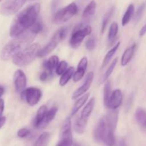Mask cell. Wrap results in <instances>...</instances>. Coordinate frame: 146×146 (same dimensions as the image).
<instances>
[{
	"instance_id": "cell-21",
	"label": "cell",
	"mask_w": 146,
	"mask_h": 146,
	"mask_svg": "<svg viewBox=\"0 0 146 146\" xmlns=\"http://www.w3.org/2000/svg\"><path fill=\"white\" fill-rule=\"evenodd\" d=\"M94 105H95V98H92L88 103H87V104L85 106L84 109L82 110L81 113V116L80 117L82 118H84V119L88 120V117L90 116L93 109H94Z\"/></svg>"
},
{
	"instance_id": "cell-26",
	"label": "cell",
	"mask_w": 146,
	"mask_h": 146,
	"mask_svg": "<svg viewBox=\"0 0 146 146\" xmlns=\"http://www.w3.org/2000/svg\"><path fill=\"white\" fill-rule=\"evenodd\" d=\"M51 138L49 133L44 132L39 135L33 146H47Z\"/></svg>"
},
{
	"instance_id": "cell-42",
	"label": "cell",
	"mask_w": 146,
	"mask_h": 146,
	"mask_svg": "<svg viewBox=\"0 0 146 146\" xmlns=\"http://www.w3.org/2000/svg\"><path fill=\"white\" fill-rule=\"evenodd\" d=\"M4 88H3L2 86H0V98L2 96V95L4 94Z\"/></svg>"
},
{
	"instance_id": "cell-43",
	"label": "cell",
	"mask_w": 146,
	"mask_h": 146,
	"mask_svg": "<svg viewBox=\"0 0 146 146\" xmlns=\"http://www.w3.org/2000/svg\"><path fill=\"white\" fill-rule=\"evenodd\" d=\"M1 1H2V0H0V2H1Z\"/></svg>"
},
{
	"instance_id": "cell-27",
	"label": "cell",
	"mask_w": 146,
	"mask_h": 146,
	"mask_svg": "<svg viewBox=\"0 0 146 146\" xmlns=\"http://www.w3.org/2000/svg\"><path fill=\"white\" fill-rule=\"evenodd\" d=\"M114 10H115V7H111V8L106 12V14H104V17H103L102 25H101V33H104V31H105L107 25H108V22H109L110 19H111V17H112L113 14Z\"/></svg>"
},
{
	"instance_id": "cell-20",
	"label": "cell",
	"mask_w": 146,
	"mask_h": 146,
	"mask_svg": "<svg viewBox=\"0 0 146 146\" xmlns=\"http://www.w3.org/2000/svg\"><path fill=\"white\" fill-rule=\"evenodd\" d=\"M134 14H135V6L133 4H129L128 8H127L126 11H125V14H124L123 17L122 18L123 27L127 25V24L130 22L131 19H132L133 17L134 16Z\"/></svg>"
},
{
	"instance_id": "cell-7",
	"label": "cell",
	"mask_w": 146,
	"mask_h": 146,
	"mask_svg": "<svg viewBox=\"0 0 146 146\" xmlns=\"http://www.w3.org/2000/svg\"><path fill=\"white\" fill-rule=\"evenodd\" d=\"M91 31H92V28L89 25L82 27V24H79L76 27L70 38V46L74 48H78L84 41V38L86 36L91 34Z\"/></svg>"
},
{
	"instance_id": "cell-23",
	"label": "cell",
	"mask_w": 146,
	"mask_h": 146,
	"mask_svg": "<svg viewBox=\"0 0 146 146\" xmlns=\"http://www.w3.org/2000/svg\"><path fill=\"white\" fill-rule=\"evenodd\" d=\"M111 81L108 80L106 82L104 88V105L106 108H108L109 106V100L111 96Z\"/></svg>"
},
{
	"instance_id": "cell-39",
	"label": "cell",
	"mask_w": 146,
	"mask_h": 146,
	"mask_svg": "<svg viewBox=\"0 0 146 146\" xmlns=\"http://www.w3.org/2000/svg\"><path fill=\"white\" fill-rule=\"evenodd\" d=\"M145 34H146V24L142 27V28H141V29L140 30L139 35L140 36H143L145 35Z\"/></svg>"
},
{
	"instance_id": "cell-6",
	"label": "cell",
	"mask_w": 146,
	"mask_h": 146,
	"mask_svg": "<svg viewBox=\"0 0 146 146\" xmlns=\"http://www.w3.org/2000/svg\"><path fill=\"white\" fill-rule=\"evenodd\" d=\"M78 9V6L75 2L71 3L55 13L53 17V22L56 24L66 22L77 14Z\"/></svg>"
},
{
	"instance_id": "cell-25",
	"label": "cell",
	"mask_w": 146,
	"mask_h": 146,
	"mask_svg": "<svg viewBox=\"0 0 146 146\" xmlns=\"http://www.w3.org/2000/svg\"><path fill=\"white\" fill-rule=\"evenodd\" d=\"M74 73H75V70H74V67H69L67 69V71L63 75L61 76V78H60L59 80L60 86H65L69 81L71 77L74 76Z\"/></svg>"
},
{
	"instance_id": "cell-10",
	"label": "cell",
	"mask_w": 146,
	"mask_h": 146,
	"mask_svg": "<svg viewBox=\"0 0 146 146\" xmlns=\"http://www.w3.org/2000/svg\"><path fill=\"white\" fill-rule=\"evenodd\" d=\"M21 99L27 101L30 106H34L36 105L41 98V91L40 89L34 87L28 88L21 93Z\"/></svg>"
},
{
	"instance_id": "cell-37",
	"label": "cell",
	"mask_w": 146,
	"mask_h": 146,
	"mask_svg": "<svg viewBox=\"0 0 146 146\" xmlns=\"http://www.w3.org/2000/svg\"><path fill=\"white\" fill-rule=\"evenodd\" d=\"M51 76L50 75L49 73H48L46 71L44 70V71H43V72H41V74H40L39 78L41 81H46Z\"/></svg>"
},
{
	"instance_id": "cell-1",
	"label": "cell",
	"mask_w": 146,
	"mask_h": 146,
	"mask_svg": "<svg viewBox=\"0 0 146 146\" xmlns=\"http://www.w3.org/2000/svg\"><path fill=\"white\" fill-rule=\"evenodd\" d=\"M42 28L41 22L37 20L32 27L4 46L0 54L1 59L3 61H8L14 58L19 52L29 46L37 34L42 30Z\"/></svg>"
},
{
	"instance_id": "cell-18",
	"label": "cell",
	"mask_w": 146,
	"mask_h": 146,
	"mask_svg": "<svg viewBox=\"0 0 146 146\" xmlns=\"http://www.w3.org/2000/svg\"><path fill=\"white\" fill-rule=\"evenodd\" d=\"M135 49H136V44H133L131 46L128 47L123 54L121 57V65L126 66L128 63L131 61L133 57L134 54H135Z\"/></svg>"
},
{
	"instance_id": "cell-3",
	"label": "cell",
	"mask_w": 146,
	"mask_h": 146,
	"mask_svg": "<svg viewBox=\"0 0 146 146\" xmlns=\"http://www.w3.org/2000/svg\"><path fill=\"white\" fill-rule=\"evenodd\" d=\"M94 138L97 142H102L106 146H115V138L114 132L108 128L105 117L99 120L94 130Z\"/></svg>"
},
{
	"instance_id": "cell-19",
	"label": "cell",
	"mask_w": 146,
	"mask_h": 146,
	"mask_svg": "<svg viewBox=\"0 0 146 146\" xmlns=\"http://www.w3.org/2000/svg\"><path fill=\"white\" fill-rule=\"evenodd\" d=\"M96 9V2L94 0H92L91 2L88 3L86 8L84 9L82 14V17L84 19H88L91 18L95 14Z\"/></svg>"
},
{
	"instance_id": "cell-36",
	"label": "cell",
	"mask_w": 146,
	"mask_h": 146,
	"mask_svg": "<svg viewBox=\"0 0 146 146\" xmlns=\"http://www.w3.org/2000/svg\"><path fill=\"white\" fill-rule=\"evenodd\" d=\"M29 131L27 128H21L20 130H19L18 133H17V135H18V137H19V138H24L28 136V135H29Z\"/></svg>"
},
{
	"instance_id": "cell-14",
	"label": "cell",
	"mask_w": 146,
	"mask_h": 146,
	"mask_svg": "<svg viewBox=\"0 0 146 146\" xmlns=\"http://www.w3.org/2000/svg\"><path fill=\"white\" fill-rule=\"evenodd\" d=\"M87 66H88V59L86 56L83 57L80 60L76 71H75L74 76H73V80H74V82H78L80 80L82 79L83 77L84 76L86 71Z\"/></svg>"
},
{
	"instance_id": "cell-35",
	"label": "cell",
	"mask_w": 146,
	"mask_h": 146,
	"mask_svg": "<svg viewBox=\"0 0 146 146\" xmlns=\"http://www.w3.org/2000/svg\"><path fill=\"white\" fill-rule=\"evenodd\" d=\"M86 48L88 51H93L96 47V38L94 36H91L86 41Z\"/></svg>"
},
{
	"instance_id": "cell-22",
	"label": "cell",
	"mask_w": 146,
	"mask_h": 146,
	"mask_svg": "<svg viewBox=\"0 0 146 146\" xmlns=\"http://www.w3.org/2000/svg\"><path fill=\"white\" fill-rule=\"evenodd\" d=\"M135 118L141 126L146 128V111L141 108H137L135 111Z\"/></svg>"
},
{
	"instance_id": "cell-8",
	"label": "cell",
	"mask_w": 146,
	"mask_h": 146,
	"mask_svg": "<svg viewBox=\"0 0 146 146\" xmlns=\"http://www.w3.org/2000/svg\"><path fill=\"white\" fill-rule=\"evenodd\" d=\"M73 136L71 133V121L70 118H66L63 123L61 128L60 141L56 146H72Z\"/></svg>"
},
{
	"instance_id": "cell-16",
	"label": "cell",
	"mask_w": 146,
	"mask_h": 146,
	"mask_svg": "<svg viewBox=\"0 0 146 146\" xmlns=\"http://www.w3.org/2000/svg\"><path fill=\"white\" fill-rule=\"evenodd\" d=\"M58 64H59V60H58V56H52L44 63V68L45 71L49 73L50 75L52 76L54 74V71H56Z\"/></svg>"
},
{
	"instance_id": "cell-2",
	"label": "cell",
	"mask_w": 146,
	"mask_h": 146,
	"mask_svg": "<svg viewBox=\"0 0 146 146\" xmlns=\"http://www.w3.org/2000/svg\"><path fill=\"white\" fill-rule=\"evenodd\" d=\"M40 10L41 5L38 3H36L20 11L11 24L10 36L13 38H16L32 27L38 19Z\"/></svg>"
},
{
	"instance_id": "cell-24",
	"label": "cell",
	"mask_w": 146,
	"mask_h": 146,
	"mask_svg": "<svg viewBox=\"0 0 146 146\" xmlns=\"http://www.w3.org/2000/svg\"><path fill=\"white\" fill-rule=\"evenodd\" d=\"M89 95L90 94L89 93H88V94H85V95H84L83 96H81V98H79L78 100H77L75 104H74V107H73L72 111H71V115H75V114L79 111L80 108H81V107L86 104V102L87 100H88V97H89Z\"/></svg>"
},
{
	"instance_id": "cell-40",
	"label": "cell",
	"mask_w": 146,
	"mask_h": 146,
	"mask_svg": "<svg viewBox=\"0 0 146 146\" xmlns=\"http://www.w3.org/2000/svg\"><path fill=\"white\" fill-rule=\"evenodd\" d=\"M6 122V118L4 116H1L0 117V129L4 126V123Z\"/></svg>"
},
{
	"instance_id": "cell-12",
	"label": "cell",
	"mask_w": 146,
	"mask_h": 146,
	"mask_svg": "<svg viewBox=\"0 0 146 146\" xmlns=\"http://www.w3.org/2000/svg\"><path fill=\"white\" fill-rule=\"evenodd\" d=\"M94 74L93 72H89L86 76L85 81H84V84L81 86V87L78 88L75 92L74 93L72 96V99H76V98H78L79 96H81L84 95L91 87V84H92L93 81H94Z\"/></svg>"
},
{
	"instance_id": "cell-30",
	"label": "cell",
	"mask_w": 146,
	"mask_h": 146,
	"mask_svg": "<svg viewBox=\"0 0 146 146\" xmlns=\"http://www.w3.org/2000/svg\"><path fill=\"white\" fill-rule=\"evenodd\" d=\"M87 121H88V120L84 119V118H81V117L77 119L75 125H74V130H75L77 133L82 134L84 132L86 126Z\"/></svg>"
},
{
	"instance_id": "cell-41",
	"label": "cell",
	"mask_w": 146,
	"mask_h": 146,
	"mask_svg": "<svg viewBox=\"0 0 146 146\" xmlns=\"http://www.w3.org/2000/svg\"><path fill=\"white\" fill-rule=\"evenodd\" d=\"M118 146H127L126 143H125V140L124 139H121L118 143Z\"/></svg>"
},
{
	"instance_id": "cell-4",
	"label": "cell",
	"mask_w": 146,
	"mask_h": 146,
	"mask_svg": "<svg viewBox=\"0 0 146 146\" xmlns=\"http://www.w3.org/2000/svg\"><path fill=\"white\" fill-rule=\"evenodd\" d=\"M40 48V45L37 43L31 44L24 50L16 54L12 58V62L17 66L22 67L29 64L36 56H38Z\"/></svg>"
},
{
	"instance_id": "cell-31",
	"label": "cell",
	"mask_w": 146,
	"mask_h": 146,
	"mask_svg": "<svg viewBox=\"0 0 146 146\" xmlns=\"http://www.w3.org/2000/svg\"><path fill=\"white\" fill-rule=\"evenodd\" d=\"M118 31V25L116 22H113L111 24L109 28V31H108V41H111L112 44L113 42V40L115 39L117 34Z\"/></svg>"
},
{
	"instance_id": "cell-32",
	"label": "cell",
	"mask_w": 146,
	"mask_h": 146,
	"mask_svg": "<svg viewBox=\"0 0 146 146\" xmlns=\"http://www.w3.org/2000/svg\"><path fill=\"white\" fill-rule=\"evenodd\" d=\"M117 62H118V58H115V59L113 60V61L112 63H111V64L110 65V66L108 67V69H107V71H106V73L104 74V76H103V78H101V83H104L105 81H108V78L110 77V76L111 75V74H112V72L113 71L114 68H115V66H116L117 64Z\"/></svg>"
},
{
	"instance_id": "cell-11",
	"label": "cell",
	"mask_w": 146,
	"mask_h": 146,
	"mask_svg": "<svg viewBox=\"0 0 146 146\" xmlns=\"http://www.w3.org/2000/svg\"><path fill=\"white\" fill-rule=\"evenodd\" d=\"M14 84L17 93H22L27 87V76L21 70L18 69L14 74Z\"/></svg>"
},
{
	"instance_id": "cell-5",
	"label": "cell",
	"mask_w": 146,
	"mask_h": 146,
	"mask_svg": "<svg viewBox=\"0 0 146 146\" xmlns=\"http://www.w3.org/2000/svg\"><path fill=\"white\" fill-rule=\"evenodd\" d=\"M68 31V29L65 27L57 30L56 32L54 34L49 42L44 48L40 50L38 54V56L42 58V57L46 56L50 53L52 52L56 48L58 44L66 36Z\"/></svg>"
},
{
	"instance_id": "cell-9",
	"label": "cell",
	"mask_w": 146,
	"mask_h": 146,
	"mask_svg": "<svg viewBox=\"0 0 146 146\" xmlns=\"http://www.w3.org/2000/svg\"><path fill=\"white\" fill-rule=\"evenodd\" d=\"M27 0H7L0 7V13L4 16H11L18 12Z\"/></svg>"
},
{
	"instance_id": "cell-28",
	"label": "cell",
	"mask_w": 146,
	"mask_h": 146,
	"mask_svg": "<svg viewBox=\"0 0 146 146\" xmlns=\"http://www.w3.org/2000/svg\"><path fill=\"white\" fill-rule=\"evenodd\" d=\"M121 44V43L118 42L112 48H111L110 51H108V52L107 53L106 55L105 58H104V61H103L102 66H101V68H104L107 66V64L109 63V61H111V59L112 58V57L113 56L114 54H115V52L117 51L118 48H119V46Z\"/></svg>"
},
{
	"instance_id": "cell-34",
	"label": "cell",
	"mask_w": 146,
	"mask_h": 146,
	"mask_svg": "<svg viewBox=\"0 0 146 146\" xmlns=\"http://www.w3.org/2000/svg\"><path fill=\"white\" fill-rule=\"evenodd\" d=\"M146 7V3H143V4H141L138 9H137L136 12H135V15H134V21L135 23L138 22V21L141 20V19L142 18L143 14L144 11H145V9Z\"/></svg>"
},
{
	"instance_id": "cell-29",
	"label": "cell",
	"mask_w": 146,
	"mask_h": 146,
	"mask_svg": "<svg viewBox=\"0 0 146 146\" xmlns=\"http://www.w3.org/2000/svg\"><path fill=\"white\" fill-rule=\"evenodd\" d=\"M48 108L46 106H41L38 109L36 113V115L35 120H34V125L35 127H36L37 125L39 124V123L42 121L43 118H44V116L46 115V114L48 112Z\"/></svg>"
},
{
	"instance_id": "cell-38",
	"label": "cell",
	"mask_w": 146,
	"mask_h": 146,
	"mask_svg": "<svg viewBox=\"0 0 146 146\" xmlns=\"http://www.w3.org/2000/svg\"><path fill=\"white\" fill-rule=\"evenodd\" d=\"M4 110V100L0 98V117L2 116V113Z\"/></svg>"
},
{
	"instance_id": "cell-15",
	"label": "cell",
	"mask_w": 146,
	"mask_h": 146,
	"mask_svg": "<svg viewBox=\"0 0 146 146\" xmlns=\"http://www.w3.org/2000/svg\"><path fill=\"white\" fill-rule=\"evenodd\" d=\"M104 117L108 128L113 132H115L118 120V111L116 110H111Z\"/></svg>"
},
{
	"instance_id": "cell-33",
	"label": "cell",
	"mask_w": 146,
	"mask_h": 146,
	"mask_svg": "<svg viewBox=\"0 0 146 146\" xmlns=\"http://www.w3.org/2000/svg\"><path fill=\"white\" fill-rule=\"evenodd\" d=\"M68 68V63L66 61H62L58 64V66L56 69V73L57 74V75L61 76L67 71Z\"/></svg>"
},
{
	"instance_id": "cell-13",
	"label": "cell",
	"mask_w": 146,
	"mask_h": 146,
	"mask_svg": "<svg viewBox=\"0 0 146 146\" xmlns=\"http://www.w3.org/2000/svg\"><path fill=\"white\" fill-rule=\"evenodd\" d=\"M123 101V94L120 89H115L112 92L109 100L108 108L111 110H116L121 105Z\"/></svg>"
},
{
	"instance_id": "cell-17",
	"label": "cell",
	"mask_w": 146,
	"mask_h": 146,
	"mask_svg": "<svg viewBox=\"0 0 146 146\" xmlns=\"http://www.w3.org/2000/svg\"><path fill=\"white\" fill-rule=\"evenodd\" d=\"M57 111H58V109H57V108H56V107H54V108H52L51 109L48 110L47 113L46 114L44 118L42 119V121L39 123V124H38L36 128H38V129H43V128H46V127L49 124V123L52 121V120L54 119V117L56 116Z\"/></svg>"
}]
</instances>
